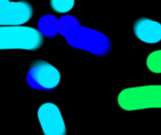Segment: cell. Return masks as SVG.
<instances>
[{
  "label": "cell",
  "mask_w": 161,
  "mask_h": 135,
  "mask_svg": "<svg viewBox=\"0 0 161 135\" xmlns=\"http://www.w3.org/2000/svg\"><path fill=\"white\" fill-rule=\"evenodd\" d=\"M64 38L71 47L98 56L108 55L112 48L110 39L104 33L80 24L69 29Z\"/></svg>",
  "instance_id": "6da1fadb"
},
{
  "label": "cell",
  "mask_w": 161,
  "mask_h": 135,
  "mask_svg": "<svg viewBox=\"0 0 161 135\" xmlns=\"http://www.w3.org/2000/svg\"><path fill=\"white\" fill-rule=\"evenodd\" d=\"M42 43V35L34 27L23 24L0 26V50L35 51Z\"/></svg>",
  "instance_id": "7a4b0ae2"
},
{
  "label": "cell",
  "mask_w": 161,
  "mask_h": 135,
  "mask_svg": "<svg viewBox=\"0 0 161 135\" xmlns=\"http://www.w3.org/2000/svg\"><path fill=\"white\" fill-rule=\"evenodd\" d=\"M118 104L125 111L161 108V86H142L122 90Z\"/></svg>",
  "instance_id": "3957f363"
},
{
  "label": "cell",
  "mask_w": 161,
  "mask_h": 135,
  "mask_svg": "<svg viewBox=\"0 0 161 135\" xmlns=\"http://www.w3.org/2000/svg\"><path fill=\"white\" fill-rule=\"evenodd\" d=\"M60 80L58 70L44 60L34 61L26 74L27 85L38 90L53 91L58 86Z\"/></svg>",
  "instance_id": "277c9868"
},
{
  "label": "cell",
  "mask_w": 161,
  "mask_h": 135,
  "mask_svg": "<svg viewBox=\"0 0 161 135\" xmlns=\"http://www.w3.org/2000/svg\"><path fill=\"white\" fill-rule=\"evenodd\" d=\"M32 16L33 8L28 2L0 0V26L25 24Z\"/></svg>",
  "instance_id": "5b68a950"
},
{
  "label": "cell",
  "mask_w": 161,
  "mask_h": 135,
  "mask_svg": "<svg viewBox=\"0 0 161 135\" xmlns=\"http://www.w3.org/2000/svg\"><path fill=\"white\" fill-rule=\"evenodd\" d=\"M37 117L45 135H64L66 125L59 108L53 102L42 104L37 112Z\"/></svg>",
  "instance_id": "8992f818"
},
{
  "label": "cell",
  "mask_w": 161,
  "mask_h": 135,
  "mask_svg": "<svg viewBox=\"0 0 161 135\" xmlns=\"http://www.w3.org/2000/svg\"><path fill=\"white\" fill-rule=\"evenodd\" d=\"M134 34L142 42L155 44L161 41V23L149 18L138 19L133 26Z\"/></svg>",
  "instance_id": "52a82bcc"
},
{
  "label": "cell",
  "mask_w": 161,
  "mask_h": 135,
  "mask_svg": "<svg viewBox=\"0 0 161 135\" xmlns=\"http://www.w3.org/2000/svg\"><path fill=\"white\" fill-rule=\"evenodd\" d=\"M38 30L42 37L55 38L58 34V19L52 14L43 15L38 22Z\"/></svg>",
  "instance_id": "ba28073f"
},
{
  "label": "cell",
  "mask_w": 161,
  "mask_h": 135,
  "mask_svg": "<svg viewBox=\"0 0 161 135\" xmlns=\"http://www.w3.org/2000/svg\"><path fill=\"white\" fill-rule=\"evenodd\" d=\"M78 24H80V22L75 16L63 15L58 19V34L64 37L69 29Z\"/></svg>",
  "instance_id": "9c48e42d"
},
{
  "label": "cell",
  "mask_w": 161,
  "mask_h": 135,
  "mask_svg": "<svg viewBox=\"0 0 161 135\" xmlns=\"http://www.w3.org/2000/svg\"><path fill=\"white\" fill-rule=\"evenodd\" d=\"M148 70L154 73H161V50L152 52L146 58Z\"/></svg>",
  "instance_id": "30bf717a"
},
{
  "label": "cell",
  "mask_w": 161,
  "mask_h": 135,
  "mask_svg": "<svg viewBox=\"0 0 161 135\" xmlns=\"http://www.w3.org/2000/svg\"><path fill=\"white\" fill-rule=\"evenodd\" d=\"M75 0H50L51 8L58 13H67L73 9Z\"/></svg>",
  "instance_id": "8fae6325"
}]
</instances>
